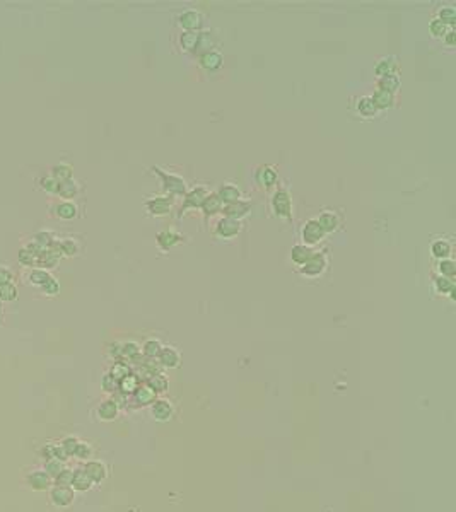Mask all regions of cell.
<instances>
[{
  "mask_svg": "<svg viewBox=\"0 0 456 512\" xmlns=\"http://www.w3.org/2000/svg\"><path fill=\"white\" fill-rule=\"evenodd\" d=\"M152 173L158 174L163 181V190L171 197H185L186 195V181L174 173L161 169L159 166H152Z\"/></svg>",
  "mask_w": 456,
  "mask_h": 512,
  "instance_id": "6da1fadb",
  "label": "cell"
},
{
  "mask_svg": "<svg viewBox=\"0 0 456 512\" xmlns=\"http://www.w3.org/2000/svg\"><path fill=\"white\" fill-rule=\"evenodd\" d=\"M270 208L277 219H281V221H291L292 219V198H291L289 190L286 188L275 190V193L272 195V200H270Z\"/></svg>",
  "mask_w": 456,
  "mask_h": 512,
  "instance_id": "7a4b0ae2",
  "label": "cell"
},
{
  "mask_svg": "<svg viewBox=\"0 0 456 512\" xmlns=\"http://www.w3.org/2000/svg\"><path fill=\"white\" fill-rule=\"evenodd\" d=\"M174 198L171 195H159V197H152L145 202L147 212L152 217H166L173 212Z\"/></svg>",
  "mask_w": 456,
  "mask_h": 512,
  "instance_id": "3957f363",
  "label": "cell"
},
{
  "mask_svg": "<svg viewBox=\"0 0 456 512\" xmlns=\"http://www.w3.org/2000/svg\"><path fill=\"white\" fill-rule=\"evenodd\" d=\"M48 492H50V494H48V500H50V504L53 507H57V509H68V507L73 504V500H75V494H73V490L70 487L53 485Z\"/></svg>",
  "mask_w": 456,
  "mask_h": 512,
  "instance_id": "277c9868",
  "label": "cell"
},
{
  "mask_svg": "<svg viewBox=\"0 0 456 512\" xmlns=\"http://www.w3.org/2000/svg\"><path fill=\"white\" fill-rule=\"evenodd\" d=\"M24 483H26L28 489L33 492H46L52 489L53 480L48 476V473L45 470L38 468V470H31L28 473L26 478H24Z\"/></svg>",
  "mask_w": 456,
  "mask_h": 512,
  "instance_id": "5b68a950",
  "label": "cell"
},
{
  "mask_svg": "<svg viewBox=\"0 0 456 512\" xmlns=\"http://www.w3.org/2000/svg\"><path fill=\"white\" fill-rule=\"evenodd\" d=\"M325 231L321 229V226L318 224L316 219H310L302 224V229H301V239L304 241L306 246H315L318 242H321L325 239Z\"/></svg>",
  "mask_w": 456,
  "mask_h": 512,
  "instance_id": "8992f818",
  "label": "cell"
},
{
  "mask_svg": "<svg viewBox=\"0 0 456 512\" xmlns=\"http://www.w3.org/2000/svg\"><path fill=\"white\" fill-rule=\"evenodd\" d=\"M326 266H328V258L325 253H315L313 255V258L310 261H306L302 266H299V272H301V275L304 277H320L325 273L326 270Z\"/></svg>",
  "mask_w": 456,
  "mask_h": 512,
  "instance_id": "52a82bcc",
  "label": "cell"
},
{
  "mask_svg": "<svg viewBox=\"0 0 456 512\" xmlns=\"http://www.w3.org/2000/svg\"><path fill=\"white\" fill-rule=\"evenodd\" d=\"M277 181H278V173H277L275 166L262 164V166H258L257 171H255V183H257L260 188L268 190V188L275 186Z\"/></svg>",
  "mask_w": 456,
  "mask_h": 512,
  "instance_id": "ba28073f",
  "label": "cell"
},
{
  "mask_svg": "<svg viewBox=\"0 0 456 512\" xmlns=\"http://www.w3.org/2000/svg\"><path fill=\"white\" fill-rule=\"evenodd\" d=\"M207 197H209V192L204 186H197V188H193L192 192H188L183 197V203H181V207H180L178 217H183V213L186 210H190V208H200Z\"/></svg>",
  "mask_w": 456,
  "mask_h": 512,
  "instance_id": "9c48e42d",
  "label": "cell"
},
{
  "mask_svg": "<svg viewBox=\"0 0 456 512\" xmlns=\"http://www.w3.org/2000/svg\"><path fill=\"white\" fill-rule=\"evenodd\" d=\"M176 22H178V26L183 29V31H197L198 33L200 29L204 28V16L198 11L190 9V11L181 12L180 16L176 17Z\"/></svg>",
  "mask_w": 456,
  "mask_h": 512,
  "instance_id": "30bf717a",
  "label": "cell"
},
{
  "mask_svg": "<svg viewBox=\"0 0 456 512\" xmlns=\"http://www.w3.org/2000/svg\"><path fill=\"white\" fill-rule=\"evenodd\" d=\"M243 231V222L234 221V219L222 217L215 226V236L220 239H233Z\"/></svg>",
  "mask_w": 456,
  "mask_h": 512,
  "instance_id": "8fae6325",
  "label": "cell"
},
{
  "mask_svg": "<svg viewBox=\"0 0 456 512\" xmlns=\"http://www.w3.org/2000/svg\"><path fill=\"white\" fill-rule=\"evenodd\" d=\"M158 245L161 250H164V251H169V250H173V248L176 246H180V245H183L185 242V236L183 234H180L178 231H174V229H164V231H161L158 234Z\"/></svg>",
  "mask_w": 456,
  "mask_h": 512,
  "instance_id": "7c38bea8",
  "label": "cell"
},
{
  "mask_svg": "<svg viewBox=\"0 0 456 512\" xmlns=\"http://www.w3.org/2000/svg\"><path fill=\"white\" fill-rule=\"evenodd\" d=\"M150 415L158 422H169L174 415V407L168 399H156L150 407Z\"/></svg>",
  "mask_w": 456,
  "mask_h": 512,
  "instance_id": "4fadbf2b",
  "label": "cell"
},
{
  "mask_svg": "<svg viewBox=\"0 0 456 512\" xmlns=\"http://www.w3.org/2000/svg\"><path fill=\"white\" fill-rule=\"evenodd\" d=\"M398 58L393 57V55H386V57H381L379 60L376 62L374 65V74L379 77H388V75H395L398 74Z\"/></svg>",
  "mask_w": 456,
  "mask_h": 512,
  "instance_id": "5bb4252c",
  "label": "cell"
},
{
  "mask_svg": "<svg viewBox=\"0 0 456 512\" xmlns=\"http://www.w3.org/2000/svg\"><path fill=\"white\" fill-rule=\"evenodd\" d=\"M82 470H84L86 475L91 478L92 483H101V481H105L108 478V468L103 461L91 460L82 466Z\"/></svg>",
  "mask_w": 456,
  "mask_h": 512,
  "instance_id": "9a60e30c",
  "label": "cell"
},
{
  "mask_svg": "<svg viewBox=\"0 0 456 512\" xmlns=\"http://www.w3.org/2000/svg\"><path fill=\"white\" fill-rule=\"evenodd\" d=\"M251 212V205L239 200V202H234V203H229V205H224L222 207V213L224 217H229V219H234V221H241Z\"/></svg>",
  "mask_w": 456,
  "mask_h": 512,
  "instance_id": "2e32d148",
  "label": "cell"
},
{
  "mask_svg": "<svg viewBox=\"0 0 456 512\" xmlns=\"http://www.w3.org/2000/svg\"><path fill=\"white\" fill-rule=\"evenodd\" d=\"M215 195L220 198V202L224 205H229V203H234V202H239L243 198V193L236 184H231V183H222L220 186L217 188Z\"/></svg>",
  "mask_w": 456,
  "mask_h": 512,
  "instance_id": "e0dca14e",
  "label": "cell"
},
{
  "mask_svg": "<svg viewBox=\"0 0 456 512\" xmlns=\"http://www.w3.org/2000/svg\"><path fill=\"white\" fill-rule=\"evenodd\" d=\"M159 364L166 369H176L181 364V355L174 347H163L158 355Z\"/></svg>",
  "mask_w": 456,
  "mask_h": 512,
  "instance_id": "ac0fdd59",
  "label": "cell"
},
{
  "mask_svg": "<svg viewBox=\"0 0 456 512\" xmlns=\"http://www.w3.org/2000/svg\"><path fill=\"white\" fill-rule=\"evenodd\" d=\"M96 413H97V418H99V420L113 422V420H116V417H118L120 407L115 399H106V401H103L99 407H97Z\"/></svg>",
  "mask_w": 456,
  "mask_h": 512,
  "instance_id": "d6986e66",
  "label": "cell"
},
{
  "mask_svg": "<svg viewBox=\"0 0 456 512\" xmlns=\"http://www.w3.org/2000/svg\"><path fill=\"white\" fill-rule=\"evenodd\" d=\"M215 45H217V38L212 31H200V38L197 43V48H195V55L202 57L205 53L214 51Z\"/></svg>",
  "mask_w": 456,
  "mask_h": 512,
  "instance_id": "ffe728a7",
  "label": "cell"
},
{
  "mask_svg": "<svg viewBox=\"0 0 456 512\" xmlns=\"http://www.w3.org/2000/svg\"><path fill=\"white\" fill-rule=\"evenodd\" d=\"M198 63H200V67H202L204 70L215 72V70H219V68L222 67L224 58H222V55H220L219 51L214 50V51L205 53V55H202V57H198Z\"/></svg>",
  "mask_w": 456,
  "mask_h": 512,
  "instance_id": "44dd1931",
  "label": "cell"
},
{
  "mask_svg": "<svg viewBox=\"0 0 456 512\" xmlns=\"http://www.w3.org/2000/svg\"><path fill=\"white\" fill-rule=\"evenodd\" d=\"M316 221L321 226L323 231H325V234L335 232L338 231V227H340V217H338L337 212H332V210H325Z\"/></svg>",
  "mask_w": 456,
  "mask_h": 512,
  "instance_id": "7402d4cb",
  "label": "cell"
},
{
  "mask_svg": "<svg viewBox=\"0 0 456 512\" xmlns=\"http://www.w3.org/2000/svg\"><path fill=\"white\" fill-rule=\"evenodd\" d=\"M356 111H357V115L362 116V118H374V116L379 113V111L376 110V106H374V102H372L371 96H361V97H357V101H356Z\"/></svg>",
  "mask_w": 456,
  "mask_h": 512,
  "instance_id": "603a6c76",
  "label": "cell"
},
{
  "mask_svg": "<svg viewBox=\"0 0 456 512\" xmlns=\"http://www.w3.org/2000/svg\"><path fill=\"white\" fill-rule=\"evenodd\" d=\"M371 99H372V102H374L377 111L391 110L395 106V94L386 92V91H381V89H376L374 94L371 96Z\"/></svg>",
  "mask_w": 456,
  "mask_h": 512,
  "instance_id": "cb8c5ba5",
  "label": "cell"
},
{
  "mask_svg": "<svg viewBox=\"0 0 456 512\" xmlns=\"http://www.w3.org/2000/svg\"><path fill=\"white\" fill-rule=\"evenodd\" d=\"M315 250H313L311 246H306V245H296V246H292V250H291V260L296 263V265L299 266H302L306 261H310L313 255H315Z\"/></svg>",
  "mask_w": 456,
  "mask_h": 512,
  "instance_id": "d4e9b609",
  "label": "cell"
},
{
  "mask_svg": "<svg viewBox=\"0 0 456 512\" xmlns=\"http://www.w3.org/2000/svg\"><path fill=\"white\" fill-rule=\"evenodd\" d=\"M92 481H91V478L86 475L84 470L82 468H79V470H75L73 471V475H72V483H70V489L73 492H87V490H91L92 489Z\"/></svg>",
  "mask_w": 456,
  "mask_h": 512,
  "instance_id": "484cf974",
  "label": "cell"
},
{
  "mask_svg": "<svg viewBox=\"0 0 456 512\" xmlns=\"http://www.w3.org/2000/svg\"><path fill=\"white\" fill-rule=\"evenodd\" d=\"M222 207H224V203L220 202V198L217 197V195H215V193H209V197L205 198V202H204V205L200 208H202L205 219H209V217H214L215 213L222 212Z\"/></svg>",
  "mask_w": 456,
  "mask_h": 512,
  "instance_id": "4316f807",
  "label": "cell"
},
{
  "mask_svg": "<svg viewBox=\"0 0 456 512\" xmlns=\"http://www.w3.org/2000/svg\"><path fill=\"white\" fill-rule=\"evenodd\" d=\"M198 38H200V31H183L180 34V46L183 51H190L193 53L195 48H197V43H198Z\"/></svg>",
  "mask_w": 456,
  "mask_h": 512,
  "instance_id": "83f0119b",
  "label": "cell"
},
{
  "mask_svg": "<svg viewBox=\"0 0 456 512\" xmlns=\"http://www.w3.org/2000/svg\"><path fill=\"white\" fill-rule=\"evenodd\" d=\"M55 215L62 221H72L77 217V205L72 202H62L55 207Z\"/></svg>",
  "mask_w": 456,
  "mask_h": 512,
  "instance_id": "f1b7e54d",
  "label": "cell"
},
{
  "mask_svg": "<svg viewBox=\"0 0 456 512\" xmlns=\"http://www.w3.org/2000/svg\"><path fill=\"white\" fill-rule=\"evenodd\" d=\"M156 396H158V394L152 391V389L147 386V384H145V386H139V388H137V391L134 393L135 401H137V405H140V407H147V405H152V403L156 401Z\"/></svg>",
  "mask_w": 456,
  "mask_h": 512,
  "instance_id": "f546056e",
  "label": "cell"
},
{
  "mask_svg": "<svg viewBox=\"0 0 456 512\" xmlns=\"http://www.w3.org/2000/svg\"><path fill=\"white\" fill-rule=\"evenodd\" d=\"M400 86H401V80H400L398 74L388 75V77H381V79H377V89L391 92V94H395V92L400 89Z\"/></svg>",
  "mask_w": 456,
  "mask_h": 512,
  "instance_id": "4dcf8cb0",
  "label": "cell"
},
{
  "mask_svg": "<svg viewBox=\"0 0 456 512\" xmlns=\"http://www.w3.org/2000/svg\"><path fill=\"white\" fill-rule=\"evenodd\" d=\"M434 290L438 292V294H449L451 295V299H453V294H454V282L451 280V279H446V277H441L438 275L434 279Z\"/></svg>",
  "mask_w": 456,
  "mask_h": 512,
  "instance_id": "1f68e13d",
  "label": "cell"
},
{
  "mask_svg": "<svg viewBox=\"0 0 456 512\" xmlns=\"http://www.w3.org/2000/svg\"><path fill=\"white\" fill-rule=\"evenodd\" d=\"M430 253H433V256L438 258V260H446V258H449L451 255V245L448 241H444V239H438V241H434L433 246H430Z\"/></svg>",
  "mask_w": 456,
  "mask_h": 512,
  "instance_id": "d6a6232c",
  "label": "cell"
},
{
  "mask_svg": "<svg viewBox=\"0 0 456 512\" xmlns=\"http://www.w3.org/2000/svg\"><path fill=\"white\" fill-rule=\"evenodd\" d=\"M77 193H79V184H77V181H73V179H67V181L58 184L57 195H60L62 198H75Z\"/></svg>",
  "mask_w": 456,
  "mask_h": 512,
  "instance_id": "836d02e7",
  "label": "cell"
},
{
  "mask_svg": "<svg viewBox=\"0 0 456 512\" xmlns=\"http://www.w3.org/2000/svg\"><path fill=\"white\" fill-rule=\"evenodd\" d=\"M139 386H140V384H139V378H137L135 374H132V372L129 375H125V378L118 383V388L121 389V393H125V394H134Z\"/></svg>",
  "mask_w": 456,
  "mask_h": 512,
  "instance_id": "e575fe53",
  "label": "cell"
},
{
  "mask_svg": "<svg viewBox=\"0 0 456 512\" xmlns=\"http://www.w3.org/2000/svg\"><path fill=\"white\" fill-rule=\"evenodd\" d=\"M147 386H149L156 394H158V393H164L166 389H168V379H166L161 372L159 374H154V375H150V378L147 379Z\"/></svg>",
  "mask_w": 456,
  "mask_h": 512,
  "instance_id": "d590c367",
  "label": "cell"
},
{
  "mask_svg": "<svg viewBox=\"0 0 456 512\" xmlns=\"http://www.w3.org/2000/svg\"><path fill=\"white\" fill-rule=\"evenodd\" d=\"M52 176L55 178L58 183H63V181H67V179H72V166L63 164V163L57 164L55 168H53Z\"/></svg>",
  "mask_w": 456,
  "mask_h": 512,
  "instance_id": "8d00e7d4",
  "label": "cell"
},
{
  "mask_svg": "<svg viewBox=\"0 0 456 512\" xmlns=\"http://www.w3.org/2000/svg\"><path fill=\"white\" fill-rule=\"evenodd\" d=\"M448 31H451V28L446 26V24L443 21H439L438 17L433 19L429 24V33L433 38H444L446 34H448Z\"/></svg>",
  "mask_w": 456,
  "mask_h": 512,
  "instance_id": "74e56055",
  "label": "cell"
},
{
  "mask_svg": "<svg viewBox=\"0 0 456 512\" xmlns=\"http://www.w3.org/2000/svg\"><path fill=\"white\" fill-rule=\"evenodd\" d=\"M438 270H439V275L441 277H446V279L453 280V277H454V273H456V265H454L453 260L446 258V260H439Z\"/></svg>",
  "mask_w": 456,
  "mask_h": 512,
  "instance_id": "f35d334b",
  "label": "cell"
},
{
  "mask_svg": "<svg viewBox=\"0 0 456 512\" xmlns=\"http://www.w3.org/2000/svg\"><path fill=\"white\" fill-rule=\"evenodd\" d=\"M50 279H52L50 273H48L46 270H41V268H34V270L29 273V282H31L33 285H38V287L45 285Z\"/></svg>",
  "mask_w": 456,
  "mask_h": 512,
  "instance_id": "ab89813d",
  "label": "cell"
},
{
  "mask_svg": "<svg viewBox=\"0 0 456 512\" xmlns=\"http://www.w3.org/2000/svg\"><path fill=\"white\" fill-rule=\"evenodd\" d=\"M43 470H45L48 473V476L52 478H55L58 473L65 470V463L60 461V460H46L45 461V466H43Z\"/></svg>",
  "mask_w": 456,
  "mask_h": 512,
  "instance_id": "60d3db41",
  "label": "cell"
},
{
  "mask_svg": "<svg viewBox=\"0 0 456 512\" xmlns=\"http://www.w3.org/2000/svg\"><path fill=\"white\" fill-rule=\"evenodd\" d=\"M161 348H163V345H161L159 340H147L144 343V347H142V352L145 354V357L156 359L159 355Z\"/></svg>",
  "mask_w": 456,
  "mask_h": 512,
  "instance_id": "b9f144b4",
  "label": "cell"
},
{
  "mask_svg": "<svg viewBox=\"0 0 456 512\" xmlns=\"http://www.w3.org/2000/svg\"><path fill=\"white\" fill-rule=\"evenodd\" d=\"M438 19H439V21H443L448 28H453V24L456 22V12H454V9L449 7V6L439 9V11H438Z\"/></svg>",
  "mask_w": 456,
  "mask_h": 512,
  "instance_id": "7bdbcfd3",
  "label": "cell"
},
{
  "mask_svg": "<svg viewBox=\"0 0 456 512\" xmlns=\"http://www.w3.org/2000/svg\"><path fill=\"white\" fill-rule=\"evenodd\" d=\"M139 354H140V348L135 341H126V343H121V357L123 359L132 360V359L139 357Z\"/></svg>",
  "mask_w": 456,
  "mask_h": 512,
  "instance_id": "ee69618b",
  "label": "cell"
},
{
  "mask_svg": "<svg viewBox=\"0 0 456 512\" xmlns=\"http://www.w3.org/2000/svg\"><path fill=\"white\" fill-rule=\"evenodd\" d=\"M60 446H62L63 452H65V454H67V457H72V456H73V452H75V449H77V446H79V439L73 437V436L65 437V439H63V441L60 442Z\"/></svg>",
  "mask_w": 456,
  "mask_h": 512,
  "instance_id": "f6af8a7d",
  "label": "cell"
},
{
  "mask_svg": "<svg viewBox=\"0 0 456 512\" xmlns=\"http://www.w3.org/2000/svg\"><path fill=\"white\" fill-rule=\"evenodd\" d=\"M58 250H60V255L65 256H73L79 253V246L72 241V239H65V241L58 242Z\"/></svg>",
  "mask_w": 456,
  "mask_h": 512,
  "instance_id": "bcb514c9",
  "label": "cell"
},
{
  "mask_svg": "<svg viewBox=\"0 0 456 512\" xmlns=\"http://www.w3.org/2000/svg\"><path fill=\"white\" fill-rule=\"evenodd\" d=\"M110 374L113 375V379H116V381L120 383L121 379L125 378V375H129V374H130V367H129V365H126L125 362H116V364L111 367V372H110Z\"/></svg>",
  "mask_w": 456,
  "mask_h": 512,
  "instance_id": "7dc6e473",
  "label": "cell"
},
{
  "mask_svg": "<svg viewBox=\"0 0 456 512\" xmlns=\"http://www.w3.org/2000/svg\"><path fill=\"white\" fill-rule=\"evenodd\" d=\"M72 475H73V471H72V470H68V468H65V470L60 471L55 478H53V481H55V485H57V487H70V483H72Z\"/></svg>",
  "mask_w": 456,
  "mask_h": 512,
  "instance_id": "c3c4849f",
  "label": "cell"
},
{
  "mask_svg": "<svg viewBox=\"0 0 456 512\" xmlns=\"http://www.w3.org/2000/svg\"><path fill=\"white\" fill-rule=\"evenodd\" d=\"M17 297V289L14 284L0 285V301H14Z\"/></svg>",
  "mask_w": 456,
  "mask_h": 512,
  "instance_id": "681fc988",
  "label": "cell"
},
{
  "mask_svg": "<svg viewBox=\"0 0 456 512\" xmlns=\"http://www.w3.org/2000/svg\"><path fill=\"white\" fill-rule=\"evenodd\" d=\"M58 183L53 176H45L41 179V190L46 192L48 195H57L58 193Z\"/></svg>",
  "mask_w": 456,
  "mask_h": 512,
  "instance_id": "f907efd6",
  "label": "cell"
},
{
  "mask_svg": "<svg viewBox=\"0 0 456 512\" xmlns=\"http://www.w3.org/2000/svg\"><path fill=\"white\" fill-rule=\"evenodd\" d=\"M91 454H92L91 444L79 441V446H77L75 452H73V457H79V460H87V457H91Z\"/></svg>",
  "mask_w": 456,
  "mask_h": 512,
  "instance_id": "816d5d0a",
  "label": "cell"
},
{
  "mask_svg": "<svg viewBox=\"0 0 456 512\" xmlns=\"http://www.w3.org/2000/svg\"><path fill=\"white\" fill-rule=\"evenodd\" d=\"M40 289L43 290V294L45 295H57L58 292H60V284H58V282L52 277V279L48 280L45 285H41Z\"/></svg>",
  "mask_w": 456,
  "mask_h": 512,
  "instance_id": "f5cc1de1",
  "label": "cell"
},
{
  "mask_svg": "<svg viewBox=\"0 0 456 512\" xmlns=\"http://www.w3.org/2000/svg\"><path fill=\"white\" fill-rule=\"evenodd\" d=\"M103 389L108 393H113V391H116V388H118V381L116 379H113V375L111 374H106L105 378H103Z\"/></svg>",
  "mask_w": 456,
  "mask_h": 512,
  "instance_id": "db71d44e",
  "label": "cell"
},
{
  "mask_svg": "<svg viewBox=\"0 0 456 512\" xmlns=\"http://www.w3.org/2000/svg\"><path fill=\"white\" fill-rule=\"evenodd\" d=\"M12 273L7 270V268H2L0 266V285H6V284H12Z\"/></svg>",
  "mask_w": 456,
  "mask_h": 512,
  "instance_id": "11a10c76",
  "label": "cell"
},
{
  "mask_svg": "<svg viewBox=\"0 0 456 512\" xmlns=\"http://www.w3.org/2000/svg\"><path fill=\"white\" fill-rule=\"evenodd\" d=\"M110 355L113 359H120L121 357V343H111L110 345Z\"/></svg>",
  "mask_w": 456,
  "mask_h": 512,
  "instance_id": "9f6ffc18",
  "label": "cell"
},
{
  "mask_svg": "<svg viewBox=\"0 0 456 512\" xmlns=\"http://www.w3.org/2000/svg\"><path fill=\"white\" fill-rule=\"evenodd\" d=\"M454 31H453V29H451V31H448V34H446V36H444V41H446V45H448V46H453L454 45Z\"/></svg>",
  "mask_w": 456,
  "mask_h": 512,
  "instance_id": "6f0895ef",
  "label": "cell"
}]
</instances>
